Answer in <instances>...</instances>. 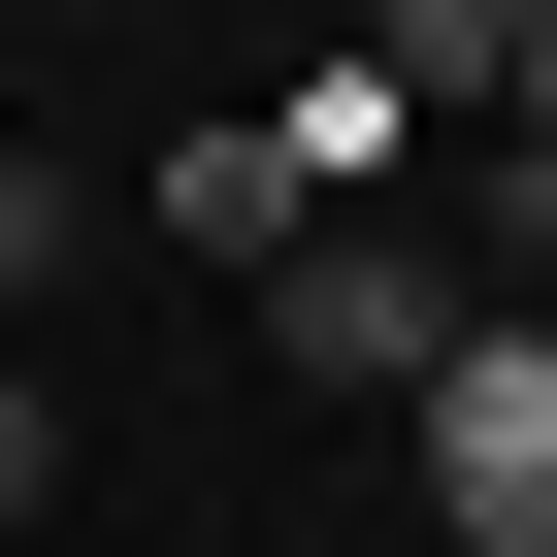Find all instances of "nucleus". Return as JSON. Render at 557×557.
<instances>
[{
	"label": "nucleus",
	"mask_w": 557,
	"mask_h": 557,
	"mask_svg": "<svg viewBox=\"0 0 557 557\" xmlns=\"http://www.w3.org/2000/svg\"><path fill=\"white\" fill-rule=\"evenodd\" d=\"M426 524L459 557H557V329H459L426 361Z\"/></svg>",
	"instance_id": "1"
},
{
	"label": "nucleus",
	"mask_w": 557,
	"mask_h": 557,
	"mask_svg": "<svg viewBox=\"0 0 557 557\" xmlns=\"http://www.w3.org/2000/svg\"><path fill=\"white\" fill-rule=\"evenodd\" d=\"M262 361H296V394H394V426H426V361H459V296H426L394 230H296V262H262Z\"/></svg>",
	"instance_id": "2"
},
{
	"label": "nucleus",
	"mask_w": 557,
	"mask_h": 557,
	"mask_svg": "<svg viewBox=\"0 0 557 557\" xmlns=\"http://www.w3.org/2000/svg\"><path fill=\"white\" fill-rule=\"evenodd\" d=\"M164 230L230 262V296H262V262H296V230H329V164H296V99H262V132H197V164H164Z\"/></svg>",
	"instance_id": "3"
},
{
	"label": "nucleus",
	"mask_w": 557,
	"mask_h": 557,
	"mask_svg": "<svg viewBox=\"0 0 557 557\" xmlns=\"http://www.w3.org/2000/svg\"><path fill=\"white\" fill-rule=\"evenodd\" d=\"M524 34H557V0H394V99H426V66H492V99H524Z\"/></svg>",
	"instance_id": "4"
},
{
	"label": "nucleus",
	"mask_w": 557,
	"mask_h": 557,
	"mask_svg": "<svg viewBox=\"0 0 557 557\" xmlns=\"http://www.w3.org/2000/svg\"><path fill=\"white\" fill-rule=\"evenodd\" d=\"M34 492H66V394H34V361H0V524H34Z\"/></svg>",
	"instance_id": "5"
},
{
	"label": "nucleus",
	"mask_w": 557,
	"mask_h": 557,
	"mask_svg": "<svg viewBox=\"0 0 557 557\" xmlns=\"http://www.w3.org/2000/svg\"><path fill=\"white\" fill-rule=\"evenodd\" d=\"M524 197H557V34H524Z\"/></svg>",
	"instance_id": "6"
}]
</instances>
